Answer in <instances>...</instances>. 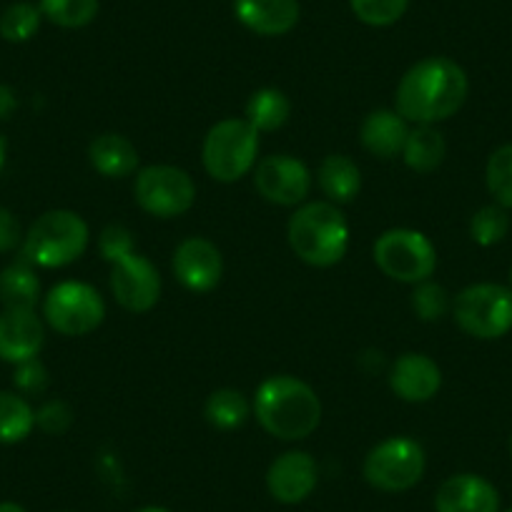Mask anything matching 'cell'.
Returning a JSON list of instances; mask_svg holds the SVG:
<instances>
[{
    "mask_svg": "<svg viewBox=\"0 0 512 512\" xmlns=\"http://www.w3.org/2000/svg\"><path fill=\"white\" fill-rule=\"evenodd\" d=\"M374 264L384 277L402 284H420L435 274L437 249L422 231L390 229L374 241Z\"/></svg>",
    "mask_w": 512,
    "mask_h": 512,
    "instance_id": "obj_8",
    "label": "cell"
},
{
    "mask_svg": "<svg viewBox=\"0 0 512 512\" xmlns=\"http://www.w3.org/2000/svg\"><path fill=\"white\" fill-rule=\"evenodd\" d=\"M349 8L364 26H395L410 8V0H349Z\"/></svg>",
    "mask_w": 512,
    "mask_h": 512,
    "instance_id": "obj_31",
    "label": "cell"
},
{
    "mask_svg": "<svg viewBox=\"0 0 512 512\" xmlns=\"http://www.w3.org/2000/svg\"><path fill=\"white\" fill-rule=\"evenodd\" d=\"M259 156V131L246 118L214 123L201 146V164L219 184H236L251 174Z\"/></svg>",
    "mask_w": 512,
    "mask_h": 512,
    "instance_id": "obj_5",
    "label": "cell"
},
{
    "mask_svg": "<svg viewBox=\"0 0 512 512\" xmlns=\"http://www.w3.org/2000/svg\"><path fill=\"white\" fill-rule=\"evenodd\" d=\"M407 136H410V123L395 108H377L364 118L359 128V141L364 151L382 161L402 156Z\"/></svg>",
    "mask_w": 512,
    "mask_h": 512,
    "instance_id": "obj_19",
    "label": "cell"
},
{
    "mask_svg": "<svg viewBox=\"0 0 512 512\" xmlns=\"http://www.w3.org/2000/svg\"><path fill=\"white\" fill-rule=\"evenodd\" d=\"M18 111V93L11 86L0 83V121H8Z\"/></svg>",
    "mask_w": 512,
    "mask_h": 512,
    "instance_id": "obj_37",
    "label": "cell"
},
{
    "mask_svg": "<svg viewBox=\"0 0 512 512\" xmlns=\"http://www.w3.org/2000/svg\"><path fill=\"white\" fill-rule=\"evenodd\" d=\"M43 319L63 337H86L106 319V302L86 282H61L43 299Z\"/></svg>",
    "mask_w": 512,
    "mask_h": 512,
    "instance_id": "obj_9",
    "label": "cell"
},
{
    "mask_svg": "<svg viewBox=\"0 0 512 512\" xmlns=\"http://www.w3.org/2000/svg\"><path fill=\"white\" fill-rule=\"evenodd\" d=\"M485 184L495 204L512 209V144L500 146L487 159Z\"/></svg>",
    "mask_w": 512,
    "mask_h": 512,
    "instance_id": "obj_29",
    "label": "cell"
},
{
    "mask_svg": "<svg viewBox=\"0 0 512 512\" xmlns=\"http://www.w3.org/2000/svg\"><path fill=\"white\" fill-rule=\"evenodd\" d=\"M41 299V282L28 262H16L0 272V302L3 309H36Z\"/></svg>",
    "mask_w": 512,
    "mask_h": 512,
    "instance_id": "obj_24",
    "label": "cell"
},
{
    "mask_svg": "<svg viewBox=\"0 0 512 512\" xmlns=\"http://www.w3.org/2000/svg\"><path fill=\"white\" fill-rule=\"evenodd\" d=\"M510 455H512V435H510Z\"/></svg>",
    "mask_w": 512,
    "mask_h": 512,
    "instance_id": "obj_41",
    "label": "cell"
},
{
    "mask_svg": "<svg viewBox=\"0 0 512 512\" xmlns=\"http://www.w3.org/2000/svg\"><path fill=\"white\" fill-rule=\"evenodd\" d=\"M41 23V8L28 0H18L0 13V38L8 43H26L41 31Z\"/></svg>",
    "mask_w": 512,
    "mask_h": 512,
    "instance_id": "obj_27",
    "label": "cell"
},
{
    "mask_svg": "<svg viewBox=\"0 0 512 512\" xmlns=\"http://www.w3.org/2000/svg\"><path fill=\"white\" fill-rule=\"evenodd\" d=\"M134 199L146 214L156 219H176L196 204V184L189 171L179 166H144L136 174Z\"/></svg>",
    "mask_w": 512,
    "mask_h": 512,
    "instance_id": "obj_10",
    "label": "cell"
},
{
    "mask_svg": "<svg viewBox=\"0 0 512 512\" xmlns=\"http://www.w3.org/2000/svg\"><path fill=\"white\" fill-rule=\"evenodd\" d=\"M447 156L445 136L435 126H415L410 128V136L402 149L407 169L415 174H432L442 166Z\"/></svg>",
    "mask_w": 512,
    "mask_h": 512,
    "instance_id": "obj_22",
    "label": "cell"
},
{
    "mask_svg": "<svg viewBox=\"0 0 512 512\" xmlns=\"http://www.w3.org/2000/svg\"><path fill=\"white\" fill-rule=\"evenodd\" d=\"M251 415V405L239 390H231V387H224V390H216L206 397L204 405V417L211 427L221 432L239 430Z\"/></svg>",
    "mask_w": 512,
    "mask_h": 512,
    "instance_id": "obj_26",
    "label": "cell"
},
{
    "mask_svg": "<svg viewBox=\"0 0 512 512\" xmlns=\"http://www.w3.org/2000/svg\"><path fill=\"white\" fill-rule=\"evenodd\" d=\"M437 512H500V492L490 480L472 472L447 477L435 495Z\"/></svg>",
    "mask_w": 512,
    "mask_h": 512,
    "instance_id": "obj_17",
    "label": "cell"
},
{
    "mask_svg": "<svg viewBox=\"0 0 512 512\" xmlns=\"http://www.w3.org/2000/svg\"><path fill=\"white\" fill-rule=\"evenodd\" d=\"M510 284H512V272H510Z\"/></svg>",
    "mask_w": 512,
    "mask_h": 512,
    "instance_id": "obj_43",
    "label": "cell"
},
{
    "mask_svg": "<svg viewBox=\"0 0 512 512\" xmlns=\"http://www.w3.org/2000/svg\"><path fill=\"white\" fill-rule=\"evenodd\" d=\"M13 387L23 397H41L48 390V369L41 359H28L13 369Z\"/></svg>",
    "mask_w": 512,
    "mask_h": 512,
    "instance_id": "obj_33",
    "label": "cell"
},
{
    "mask_svg": "<svg viewBox=\"0 0 512 512\" xmlns=\"http://www.w3.org/2000/svg\"><path fill=\"white\" fill-rule=\"evenodd\" d=\"M88 161L103 179H126L139 169V151L126 136L101 134L88 146Z\"/></svg>",
    "mask_w": 512,
    "mask_h": 512,
    "instance_id": "obj_20",
    "label": "cell"
},
{
    "mask_svg": "<svg viewBox=\"0 0 512 512\" xmlns=\"http://www.w3.org/2000/svg\"><path fill=\"white\" fill-rule=\"evenodd\" d=\"M36 430V410L28 397L0 390V445H18Z\"/></svg>",
    "mask_w": 512,
    "mask_h": 512,
    "instance_id": "obj_25",
    "label": "cell"
},
{
    "mask_svg": "<svg viewBox=\"0 0 512 512\" xmlns=\"http://www.w3.org/2000/svg\"><path fill=\"white\" fill-rule=\"evenodd\" d=\"M452 317L457 327L475 339L505 337L512 329V289L502 284H470L452 299Z\"/></svg>",
    "mask_w": 512,
    "mask_h": 512,
    "instance_id": "obj_6",
    "label": "cell"
},
{
    "mask_svg": "<svg viewBox=\"0 0 512 512\" xmlns=\"http://www.w3.org/2000/svg\"><path fill=\"white\" fill-rule=\"evenodd\" d=\"M510 231V216L500 204H487L477 209L470 219V236L477 246H495Z\"/></svg>",
    "mask_w": 512,
    "mask_h": 512,
    "instance_id": "obj_30",
    "label": "cell"
},
{
    "mask_svg": "<svg viewBox=\"0 0 512 512\" xmlns=\"http://www.w3.org/2000/svg\"><path fill=\"white\" fill-rule=\"evenodd\" d=\"M38 8L53 26L76 31V28H86L96 21L101 3L98 0H41Z\"/></svg>",
    "mask_w": 512,
    "mask_h": 512,
    "instance_id": "obj_28",
    "label": "cell"
},
{
    "mask_svg": "<svg viewBox=\"0 0 512 512\" xmlns=\"http://www.w3.org/2000/svg\"><path fill=\"white\" fill-rule=\"evenodd\" d=\"M23 229L21 221L16 219L11 209L0 206V254H8V251L18 249L23 244Z\"/></svg>",
    "mask_w": 512,
    "mask_h": 512,
    "instance_id": "obj_36",
    "label": "cell"
},
{
    "mask_svg": "<svg viewBox=\"0 0 512 512\" xmlns=\"http://www.w3.org/2000/svg\"><path fill=\"white\" fill-rule=\"evenodd\" d=\"M317 184L327 201L344 206L354 201L362 191V171H359L357 161H352L344 154H329L327 159L319 164Z\"/></svg>",
    "mask_w": 512,
    "mask_h": 512,
    "instance_id": "obj_21",
    "label": "cell"
},
{
    "mask_svg": "<svg viewBox=\"0 0 512 512\" xmlns=\"http://www.w3.org/2000/svg\"><path fill=\"white\" fill-rule=\"evenodd\" d=\"M171 269L181 287L194 294H206L219 287L224 277V256L214 241L204 236H189L176 246Z\"/></svg>",
    "mask_w": 512,
    "mask_h": 512,
    "instance_id": "obj_13",
    "label": "cell"
},
{
    "mask_svg": "<svg viewBox=\"0 0 512 512\" xmlns=\"http://www.w3.org/2000/svg\"><path fill=\"white\" fill-rule=\"evenodd\" d=\"M0 512H28V510L23 505H18V502L6 500V502H0Z\"/></svg>",
    "mask_w": 512,
    "mask_h": 512,
    "instance_id": "obj_39",
    "label": "cell"
},
{
    "mask_svg": "<svg viewBox=\"0 0 512 512\" xmlns=\"http://www.w3.org/2000/svg\"><path fill=\"white\" fill-rule=\"evenodd\" d=\"M234 16L246 31L264 38L287 36L299 23V0H234Z\"/></svg>",
    "mask_w": 512,
    "mask_h": 512,
    "instance_id": "obj_18",
    "label": "cell"
},
{
    "mask_svg": "<svg viewBox=\"0 0 512 512\" xmlns=\"http://www.w3.org/2000/svg\"><path fill=\"white\" fill-rule=\"evenodd\" d=\"M289 116H292V101H289L287 93L279 91V88H259V91L251 93V98L246 101L244 118L259 131V134L279 131V128L289 121Z\"/></svg>",
    "mask_w": 512,
    "mask_h": 512,
    "instance_id": "obj_23",
    "label": "cell"
},
{
    "mask_svg": "<svg viewBox=\"0 0 512 512\" xmlns=\"http://www.w3.org/2000/svg\"><path fill=\"white\" fill-rule=\"evenodd\" d=\"M136 512H171L169 507H161V505H146V507H141V510H136Z\"/></svg>",
    "mask_w": 512,
    "mask_h": 512,
    "instance_id": "obj_40",
    "label": "cell"
},
{
    "mask_svg": "<svg viewBox=\"0 0 512 512\" xmlns=\"http://www.w3.org/2000/svg\"><path fill=\"white\" fill-rule=\"evenodd\" d=\"M98 249H101L103 259H106L108 264L116 262L121 256L136 251L134 234H131L123 224H108L106 229L101 231V236H98Z\"/></svg>",
    "mask_w": 512,
    "mask_h": 512,
    "instance_id": "obj_34",
    "label": "cell"
},
{
    "mask_svg": "<svg viewBox=\"0 0 512 512\" xmlns=\"http://www.w3.org/2000/svg\"><path fill=\"white\" fill-rule=\"evenodd\" d=\"M505 512H512V507H507V510Z\"/></svg>",
    "mask_w": 512,
    "mask_h": 512,
    "instance_id": "obj_42",
    "label": "cell"
},
{
    "mask_svg": "<svg viewBox=\"0 0 512 512\" xmlns=\"http://www.w3.org/2000/svg\"><path fill=\"white\" fill-rule=\"evenodd\" d=\"M6 161H8V141L6 136H0V174L6 169Z\"/></svg>",
    "mask_w": 512,
    "mask_h": 512,
    "instance_id": "obj_38",
    "label": "cell"
},
{
    "mask_svg": "<svg viewBox=\"0 0 512 512\" xmlns=\"http://www.w3.org/2000/svg\"><path fill=\"white\" fill-rule=\"evenodd\" d=\"M73 425V410L63 400H48L36 410V427L46 435H63Z\"/></svg>",
    "mask_w": 512,
    "mask_h": 512,
    "instance_id": "obj_35",
    "label": "cell"
},
{
    "mask_svg": "<svg viewBox=\"0 0 512 512\" xmlns=\"http://www.w3.org/2000/svg\"><path fill=\"white\" fill-rule=\"evenodd\" d=\"M425 450L412 437H387L367 452L362 475L379 492H407L425 477Z\"/></svg>",
    "mask_w": 512,
    "mask_h": 512,
    "instance_id": "obj_7",
    "label": "cell"
},
{
    "mask_svg": "<svg viewBox=\"0 0 512 512\" xmlns=\"http://www.w3.org/2000/svg\"><path fill=\"white\" fill-rule=\"evenodd\" d=\"M91 244V231L81 214L53 209L28 226L21 244L23 262L41 269H63L78 262Z\"/></svg>",
    "mask_w": 512,
    "mask_h": 512,
    "instance_id": "obj_4",
    "label": "cell"
},
{
    "mask_svg": "<svg viewBox=\"0 0 512 512\" xmlns=\"http://www.w3.org/2000/svg\"><path fill=\"white\" fill-rule=\"evenodd\" d=\"M111 294L126 312L146 314L161 299V274L139 251L111 262Z\"/></svg>",
    "mask_w": 512,
    "mask_h": 512,
    "instance_id": "obj_12",
    "label": "cell"
},
{
    "mask_svg": "<svg viewBox=\"0 0 512 512\" xmlns=\"http://www.w3.org/2000/svg\"><path fill=\"white\" fill-rule=\"evenodd\" d=\"M319 482V467L309 452L289 450L279 455L267 470V490L282 505H299Z\"/></svg>",
    "mask_w": 512,
    "mask_h": 512,
    "instance_id": "obj_14",
    "label": "cell"
},
{
    "mask_svg": "<svg viewBox=\"0 0 512 512\" xmlns=\"http://www.w3.org/2000/svg\"><path fill=\"white\" fill-rule=\"evenodd\" d=\"M442 387V369L422 352H405L390 367V390L410 405L430 402Z\"/></svg>",
    "mask_w": 512,
    "mask_h": 512,
    "instance_id": "obj_15",
    "label": "cell"
},
{
    "mask_svg": "<svg viewBox=\"0 0 512 512\" xmlns=\"http://www.w3.org/2000/svg\"><path fill=\"white\" fill-rule=\"evenodd\" d=\"M412 309L422 322H440L447 312H452V299L442 284L420 282L412 292Z\"/></svg>",
    "mask_w": 512,
    "mask_h": 512,
    "instance_id": "obj_32",
    "label": "cell"
},
{
    "mask_svg": "<svg viewBox=\"0 0 512 512\" xmlns=\"http://www.w3.org/2000/svg\"><path fill=\"white\" fill-rule=\"evenodd\" d=\"M470 78L447 56H430L407 68L395 91V111L415 126H437L467 101Z\"/></svg>",
    "mask_w": 512,
    "mask_h": 512,
    "instance_id": "obj_1",
    "label": "cell"
},
{
    "mask_svg": "<svg viewBox=\"0 0 512 512\" xmlns=\"http://www.w3.org/2000/svg\"><path fill=\"white\" fill-rule=\"evenodd\" d=\"M287 241L304 264L329 269L347 256L349 221L332 201H304L289 216Z\"/></svg>",
    "mask_w": 512,
    "mask_h": 512,
    "instance_id": "obj_3",
    "label": "cell"
},
{
    "mask_svg": "<svg viewBox=\"0 0 512 512\" xmlns=\"http://www.w3.org/2000/svg\"><path fill=\"white\" fill-rule=\"evenodd\" d=\"M254 186L264 201L274 206H302L312 194V171L302 159L274 154L256 161Z\"/></svg>",
    "mask_w": 512,
    "mask_h": 512,
    "instance_id": "obj_11",
    "label": "cell"
},
{
    "mask_svg": "<svg viewBox=\"0 0 512 512\" xmlns=\"http://www.w3.org/2000/svg\"><path fill=\"white\" fill-rule=\"evenodd\" d=\"M46 344V327L36 309H3L0 312V359L21 364L36 359Z\"/></svg>",
    "mask_w": 512,
    "mask_h": 512,
    "instance_id": "obj_16",
    "label": "cell"
},
{
    "mask_svg": "<svg viewBox=\"0 0 512 512\" xmlns=\"http://www.w3.org/2000/svg\"><path fill=\"white\" fill-rule=\"evenodd\" d=\"M256 422L267 435L282 442L307 440L322 422V402L312 384L292 374H274L264 379L251 402Z\"/></svg>",
    "mask_w": 512,
    "mask_h": 512,
    "instance_id": "obj_2",
    "label": "cell"
}]
</instances>
